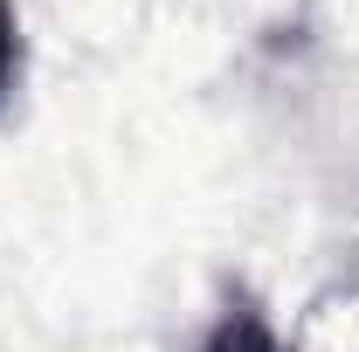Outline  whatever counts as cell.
Returning a JSON list of instances; mask_svg holds the SVG:
<instances>
[{
    "instance_id": "1",
    "label": "cell",
    "mask_w": 359,
    "mask_h": 352,
    "mask_svg": "<svg viewBox=\"0 0 359 352\" xmlns=\"http://www.w3.org/2000/svg\"><path fill=\"white\" fill-rule=\"evenodd\" d=\"M194 352H283V346H276V332H269L263 311L249 304V297H235V304L215 318V332H208Z\"/></svg>"
},
{
    "instance_id": "2",
    "label": "cell",
    "mask_w": 359,
    "mask_h": 352,
    "mask_svg": "<svg viewBox=\"0 0 359 352\" xmlns=\"http://www.w3.org/2000/svg\"><path fill=\"white\" fill-rule=\"evenodd\" d=\"M14 90H21V14L14 0H0V111L14 104Z\"/></svg>"
}]
</instances>
